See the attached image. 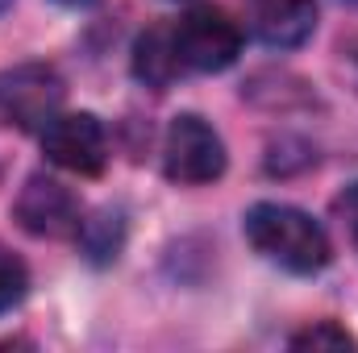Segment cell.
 Here are the masks:
<instances>
[{"instance_id":"cell-8","label":"cell","mask_w":358,"mask_h":353,"mask_svg":"<svg viewBox=\"0 0 358 353\" xmlns=\"http://www.w3.org/2000/svg\"><path fill=\"white\" fill-rule=\"evenodd\" d=\"M134 71H138V80L150 84V88H167L179 71H183V63H179V54H176V33H171V25L146 29V33L138 38V46H134Z\"/></svg>"},{"instance_id":"cell-2","label":"cell","mask_w":358,"mask_h":353,"mask_svg":"<svg viewBox=\"0 0 358 353\" xmlns=\"http://www.w3.org/2000/svg\"><path fill=\"white\" fill-rule=\"evenodd\" d=\"M171 33H176V54L183 63V71H204V75L225 71L242 54V29L225 8L200 4V8L179 17L171 25Z\"/></svg>"},{"instance_id":"cell-5","label":"cell","mask_w":358,"mask_h":353,"mask_svg":"<svg viewBox=\"0 0 358 353\" xmlns=\"http://www.w3.org/2000/svg\"><path fill=\"white\" fill-rule=\"evenodd\" d=\"M42 150L59 171L71 175H100L108 163V137L92 112H55L42 125Z\"/></svg>"},{"instance_id":"cell-12","label":"cell","mask_w":358,"mask_h":353,"mask_svg":"<svg viewBox=\"0 0 358 353\" xmlns=\"http://www.w3.org/2000/svg\"><path fill=\"white\" fill-rule=\"evenodd\" d=\"M334 212H338V220H342V229H346V237H350V246H355V254H358V183H350L338 195Z\"/></svg>"},{"instance_id":"cell-4","label":"cell","mask_w":358,"mask_h":353,"mask_svg":"<svg viewBox=\"0 0 358 353\" xmlns=\"http://www.w3.org/2000/svg\"><path fill=\"white\" fill-rule=\"evenodd\" d=\"M63 80L46 63H21L13 71H0V125L17 129H42L59 104H63Z\"/></svg>"},{"instance_id":"cell-3","label":"cell","mask_w":358,"mask_h":353,"mask_svg":"<svg viewBox=\"0 0 358 353\" xmlns=\"http://www.w3.org/2000/svg\"><path fill=\"white\" fill-rule=\"evenodd\" d=\"M163 171L171 183L183 187H200V183H213V179L225 175V142L221 133L196 117V112H179L167 129V142H163Z\"/></svg>"},{"instance_id":"cell-10","label":"cell","mask_w":358,"mask_h":353,"mask_svg":"<svg viewBox=\"0 0 358 353\" xmlns=\"http://www.w3.org/2000/svg\"><path fill=\"white\" fill-rule=\"evenodd\" d=\"M292 350H355L358 341L338 324V320H317L304 333H292Z\"/></svg>"},{"instance_id":"cell-13","label":"cell","mask_w":358,"mask_h":353,"mask_svg":"<svg viewBox=\"0 0 358 353\" xmlns=\"http://www.w3.org/2000/svg\"><path fill=\"white\" fill-rule=\"evenodd\" d=\"M63 4H84V0H63Z\"/></svg>"},{"instance_id":"cell-6","label":"cell","mask_w":358,"mask_h":353,"mask_svg":"<svg viewBox=\"0 0 358 353\" xmlns=\"http://www.w3.org/2000/svg\"><path fill=\"white\" fill-rule=\"evenodd\" d=\"M13 216L17 225L29 233V237H76L80 233V200L59 183V179H46V175H29L17 204H13Z\"/></svg>"},{"instance_id":"cell-14","label":"cell","mask_w":358,"mask_h":353,"mask_svg":"<svg viewBox=\"0 0 358 353\" xmlns=\"http://www.w3.org/2000/svg\"><path fill=\"white\" fill-rule=\"evenodd\" d=\"M4 8H8V0H0V13H4Z\"/></svg>"},{"instance_id":"cell-7","label":"cell","mask_w":358,"mask_h":353,"mask_svg":"<svg viewBox=\"0 0 358 353\" xmlns=\"http://www.w3.org/2000/svg\"><path fill=\"white\" fill-rule=\"evenodd\" d=\"M255 33L267 46H300L317 29V0H250Z\"/></svg>"},{"instance_id":"cell-1","label":"cell","mask_w":358,"mask_h":353,"mask_svg":"<svg viewBox=\"0 0 358 353\" xmlns=\"http://www.w3.org/2000/svg\"><path fill=\"white\" fill-rule=\"evenodd\" d=\"M246 237L267 262L283 266L292 274H317L334 258L325 225L292 204H271V200L255 204L246 212Z\"/></svg>"},{"instance_id":"cell-15","label":"cell","mask_w":358,"mask_h":353,"mask_svg":"<svg viewBox=\"0 0 358 353\" xmlns=\"http://www.w3.org/2000/svg\"><path fill=\"white\" fill-rule=\"evenodd\" d=\"M355 4H358V0H355Z\"/></svg>"},{"instance_id":"cell-9","label":"cell","mask_w":358,"mask_h":353,"mask_svg":"<svg viewBox=\"0 0 358 353\" xmlns=\"http://www.w3.org/2000/svg\"><path fill=\"white\" fill-rule=\"evenodd\" d=\"M80 237H84V246H88V254L96 262L117 258V250H121V216L117 212H100L96 220L80 225Z\"/></svg>"},{"instance_id":"cell-11","label":"cell","mask_w":358,"mask_h":353,"mask_svg":"<svg viewBox=\"0 0 358 353\" xmlns=\"http://www.w3.org/2000/svg\"><path fill=\"white\" fill-rule=\"evenodd\" d=\"M25 291H29V270H25V262L17 254L0 250V316L13 312L25 299Z\"/></svg>"}]
</instances>
